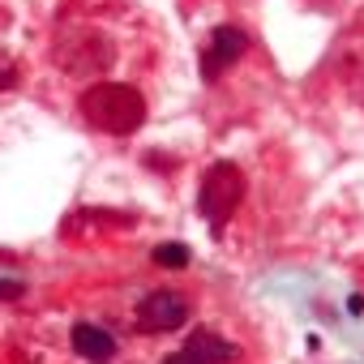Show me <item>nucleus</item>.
Returning a JSON list of instances; mask_svg holds the SVG:
<instances>
[{
	"mask_svg": "<svg viewBox=\"0 0 364 364\" xmlns=\"http://www.w3.org/2000/svg\"><path fill=\"white\" fill-rule=\"evenodd\" d=\"M184 351H189L197 364H232V360H236V343H227V339L215 334V330H193L189 343H184Z\"/></svg>",
	"mask_w": 364,
	"mask_h": 364,
	"instance_id": "6",
	"label": "nucleus"
},
{
	"mask_svg": "<svg viewBox=\"0 0 364 364\" xmlns=\"http://www.w3.org/2000/svg\"><path fill=\"white\" fill-rule=\"evenodd\" d=\"M82 116L112 137H129L146 120V99L129 82H94L82 94Z\"/></svg>",
	"mask_w": 364,
	"mask_h": 364,
	"instance_id": "1",
	"label": "nucleus"
},
{
	"mask_svg": "<svg viewBox=\"0 0 364 364\" xmlns=\"http://www.w3.org/2000/svg\"><path fill=\"white\" fill-rule=\"evenodd\" d=\"M73 351L90 364H112L116 360V339L94 322H77L73 326Z\"/></svg>",
	"mask_w": 364,
	"mask_h": 364,
	"instance_id": "5",
	"label": "nucleus"
},
{
	"mask_svg": "<svg viewBox=\"0 0 364 364\" xmlns=\"http://www.w3.org/2000/svg\"><path fill=\"white\" fill-rule=\"evenodd\" d=\"M154 266H163V270H184V266H189V244H180V240L154 244Z\"/></svg>",
	"mask_w": 364,
	"mask_h": 364,
	"instance_id": "7",
	"label": "nucleus"
},
{
	"mask_svg": "<svg viewBox=\"0 0 364 364\" xmlns=\"http://www.w3.org/2000/svg\"><path fill=\"white\" fill-rule=\"evenodd\" d=\"M240 201H244V172L232 159H219L215 168H206L201 193H197V211H201L206 223H211L215 232H223Z\"/></svg>",
	"mask_w": 364,
	"mask_h": 364,
	"instance_id": "2",
	"label": "nucleus"
},
{
	"mask_svg": "<svg viewBox=\"0 0 364 364\" xmlns=\"http://www.w3.org/2000/svg\"><path fill=\"white\" fill-rule=\"evenodd\" d=\"M13 86H18V65L0 51V90H13Z\"/></svg>",
	"mask_w": 364,
	"mask_h": 364,
	"instance_id": "8",
	"label": "nucleus"
},
{
	"mask_svg": "<svg viewBox=\"0 0 364 364\" xmlns=\"http://www.w3.org/2000/svg\"><path fill=\"white\" fill-rule=\"evenodd\" d=\"M244 47H249V39H244L240 26H219L211 34V43H206V51H201V77L206 82H219L244 56Z\"/></svg>",
	"mask_w": 364,
	"mask_h": 364,
	"instance_id": "4",
	"label": "nucleus"
},
{
	"mask_svg": "<svg viewBox=\"0 0 364 364\" xmlns=\"http://www.w3.org/2000/svg\"><path fill=\"white\" fill-rule=\"evenodd\" d=\"M159 364H197V360H193V356L180 347V351H172V356H168V360H159Z\"/></svg>",
	"mask_w": 364,
	"mask_h": 364,
	"instance_id": "10",
	"label": "nucleus"
},
{
	"mask_svg": "<svg viewBox=\"0 0 364 364\" xmlns=\"http://www.w3.org/2000/svg\"><path fill=\"white\" fill-rule=\"evenodd\" d=\"M0 296H5V300H18V296H22V283H18V279H0Z\"/></svg>",
	"mask_w": 364,
	"mask_h": 364,
	"instance_id": "9",
	"label": "nucleus"
},
{
	"mask_svg": "<svg viewBox=\"0 0 364 364\" xmlns=\"http://www.w3.org/2000/svg\"><path fill=\"white\" fill-rule=\"evenodd\" d=\"M184 322H189V300L176 296V291H150L133 313V326L142 334H168Z\"/></svg>",
	"mask_w": 364,
	"mask_h": 364,
	"instance_id": "3",
	"label": "nucleus"
}]
</instances>
